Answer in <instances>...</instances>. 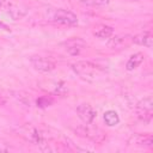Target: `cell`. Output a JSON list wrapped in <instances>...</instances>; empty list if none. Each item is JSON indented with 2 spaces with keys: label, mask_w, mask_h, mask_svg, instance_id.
<instances>
[{
  "label": "cell",
  "mask_w": 153,
  "mask_h": 153,
  "mask_svg": "<svg viewBox=\"0 0 153 153\" xmlns=\"http://www.w3.org/2000/svg\"><path fill=\"white\" fill-rule=\"evenodd\" d=\"M104 122H105L109 127H114V126L118 124L120 117H118V115H117L116 111L109 110V111H106V112L104 114Z\"/></svg>",
  "instance_id": "7c38bea8"
},
{
  "label": "cell",
  "mask_w": 153,
  "mask_h": 153,
  "mask_svg": "<svg viewBox=\"0 0 153 153\" xmlns=\"http://www.w3.org/2000/svg\"><path fill=\"white\" fill-rule=\"evenodd\" d=\"M78 1L86 6H93V7H104L110 2V0H78Z\"/></svg>",
  "instance_id": "4fadbf2b"
},
{
  "label": "cell",
  "mask_w": 153,
  "mask_h": 153,
  "mask_svg": "<svg viewBox=\"0 0 153 153\" xmlns=\"http://www.w3.org/2000/svg\"><path fill=\"white\" fill-rule=\"evenodd\" d=\"M72 68L76 75L86 81H94L100 73L99 67L90 61H78L72 65Z\"/></svg>",
  "instance_id": "6da1fadb"
},
{
  "label": "cell",
  "mask_w": 153,
  "mask_h": 153,
  "mask_svg": "<svg viewBox=\"0 0 153 153\" xmlns=\"http://www.w3.org/2000/svg\"><path fill=\"white\" fill-rule=\"evenodd\" d=\"M76 114H78L79 118L82 122H85L86 124L92 123L93 120H94V117H96V111L93 110V108L90 104H86V103H82V104L78 105Z\"/></svg>",
  "instance_id": "5b68a950"
},
{
  "label": "cell",
  "mask_w": 153,
  "mask_h": 153,
  "mask_svg": "<svg viewBox=\"0 0 153 153\" xmlns=\"http://www.w3.org/2000/svg\"><path fill=\"white\" fill-rule=\"evenodd\" d=\"M128 42V36L127 35H118V36H115L114 38H111L108 43V47L109 48H121L122 45H124L126 43Z\"/></svg>",
  "instance_id": "8fae6325"
},
{
  "label": "cell",
  "mask_w": 153,
  "mask_h": 153,
  "mask_svg": "<svg viewBox=\"0 0 153 153\" xmlns=\"http://www.w3.org/2000/svg\"><path fill=\"white\" fill-rule=\"evenodd\" d=\"M131 142H133L134 145H137V146L151 147L152 143H153V139H152L151 135H141V134H137V135L133 136Z\"/></svg>",
  "instance_id": "30bf717a"
},
{
  "label": "cell",
  "mask_w": 153,
  "mask_h": 153,
  "mask_svg": "<svg viewBox=\"0 0 153 153\" xmlns=\"http://www.w3.org/2000/svg\"><path fill=\"white\" fill-rule=\"evenodd\" d=\"M152 110H153V100H152L151 96L141 99L136 104L137 116L140 118H142L143 121H149L152 118Z\"/></svg>",
  "instance_id": "3957f363"
},
{
  "label": "cell",
  "mask_w": 153,
  "mask_h": 153,
  "mask_svg": "<svg viewBox=\"0 0 153 153\" xmlns=\"http://www.w3.org/2000/svg\"><path fill=\"white\" fill-rule=\"evenodd\" d=\"M30 62H31L32 67L36 71L41 72V73H48V72H51L55 68V65L51 60H49L47 57H43V56H38V55L31 56Z\"/></svg>",
  "instance_id": "277c9868"
},
{
  "label": "cell",
  "mask_w": 153,
  "mask_h": 153,
  "mask_svg": "<svg viewBox=\"0 0 153 153\" xmlns=\"http://www.w3.org/2000/svg\"><path fill=\"white\" fill-rule=\"evenodd\" d=\"M133 42L136 43V44L147 47V48H152V45H153V36H152L151 32L145 31V32H141V33L134 36L133 37Z\"/></svg>",
  "instance_id": "52a82bcc"
},
{
  "label": "cell",
  "mask_w": 153,
  "mask_h": 153,
  "mask_svg": "<svg viewBox=\"0 0 153 153\" xmlns=\"http://www.w3.org/2000/svg\"><path fill=\"white\" fill-rule=\"evenodd\" d=\"M112 33H114V29L109 25H98L93 30V36H96L97 38H100V39L109 38V37H111Z\"/></svg>",
  "instance_id": "ba28073f"
},
{
  "label": "cell",
  "mask_w": 153,
  "mask_h": 153,
  "mask_svg": "<svg viewBox=\"0 0 153 153\" xmlns=\"http://www.w3.org/2000/svg\"><path fill=\"white\" fill-rule=\"evenodd\" d=\"M63 45H65L66 51H67L69 55L76 56V55H79L80 51L86 47V43H85V41L81 39V38H71V39L66 41V42L63 43Z\"/></svg>",
  "instance_id": "8992f818"
},
{
  "label": "cell",
  "mask_w": 153,
  "mask_h": 153,
  "mask_svg": "<svg viewBox=\"0 0 153 153\" xmlns=\"http://www.w3.org/2000/svg\"><path fill=\"white\" fill-rule=\"evenodd\" d=\"M50 20H54L59 24H62V25H68V26H72V25H76L78 24V18L76 16L68 11V10H63V8H57V10H54L51 12V14L49 16Z\"/></svg>",
  "instance_id": "7a4b0ae2"
},
{
  "label": "cell",
  "mask_w": 153,
  "mask_h": 153,
  "mask_svg": "<svg viewBox=\"0 0 153 153\" xmlns=\"http://www.w3.org/2000/svg\"><path fill=\"white\" fill-rule=\"evenodd\" d=\"M143 57H145V56H143L142 53H136V54L131 55V56L129 57L127 65H126V68H127L128 71H133V69H135L136 67H139V66L142 63Z\"/></svg>",
  "instance_id": "9c48e42d"
}]
</instances>
